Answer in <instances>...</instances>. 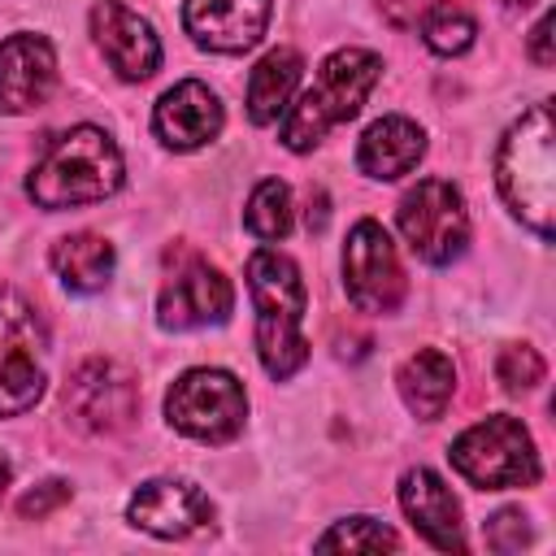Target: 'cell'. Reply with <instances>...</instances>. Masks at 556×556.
Wrapping results in <instances>:
<instances>
[{
    "label": "cell",
    "instance_id": "obj_1",
    "mask_svg": "<svg viewBox=\"0 0 556 556\" xmlns=\"http://www.w3.org/2000/svg\"><path fill=\"white\" fill-rule=\"evenodd\" d=\"M122 178H126V165L113 135L100 126H70L35 161L26 178V195L39 208L61 213V208H83L117 195Z\"/></svg>",
    "mask_w": 556,
    "mask_h": 556
},
{
    "label": "cell",
    "instance_id": "obj_2",
    "mask_svg": "<svg viewBox=\"0 0 556 556\" xmlns=\"http://www.w3.org/2000/svg\"><path fill=\"white\" fill-rule=\"evenodd\" d=\"M243 274L256 308V356L274 382H287L308 361V339H304L308 291L300 265L274 248H256Z\"/></svg>",
    "mask_w": 556,
    "mask_h": 556
},
{
    "label": "cell",
    "instance_id": "obj_3",
    "mask_svg": "<svg viewBox=\"0 0 556 556\" xmlns=\"http://www.w3.org/2000/svg\"><path fill=\"white\" fill-rule=\"evenodd\" d=\"M495 182L513 217L530 226L539 239H552L556 213V161H552V104H530L495 152Z\"/></svg>",
    "mask_w": 556,
    "mask_h": 556
},
{
    "label": "cell",
    "instance_id": "obj_4",
    "mask_svg": "<svg viewBox=\"0 0 556 556\" xmlns=\"http://www.w3.org/2000/svg\"><path fill=\"white\" fill-rule=\"evenodd\" d=\"M382 78V56L369 48H339L330 52L313 83L300 91V100L291 104L287 122H282V148L287 152H313L334 126L352 122L365 104V96L374 91V83Z\"/></svg>",
    "mask_w": 556,
    "mask_h": 556
},
{
    "label": "cell",
    "instance_id": "obj_5",
    "mask_svg": "<svg viewBox=\"0 0 556 556\" xmlns=\"http://www.w3.org/2000/svg\"><path fill=\"white\" fill-rule=\"evenodd\" d=\"M447 460L452 469L478 486V491H513V486H534L543 465H539V452H534V439L530 430L508 417V413H495V417H482L473 421L469 430H460L447 447Z\"/></svg>",
    "mask_w": 556,
    "mask_h": 556
},
{
    "label": "cell",
    "instance_id": "obj_6",
    "mask_svg": "<svg viewBox=\"0 0 556 556\" xmlns=\"http://www.w3.org/2000/svg\"><path fill=\"white\" fill-rule=\"evenodd\" d=\"M43 348L48 330L35 304L17 287L0 282V417H22L43 400Z\"/></svg>",
    "mask_w": 556,
    "mask_h": 556
},
{
    "label": "cell",
    "instance_id": "obj_7",
    "mask_svg": "<svg viewBox=\"0 0 556 556\" xmlns=\"http://www.w3.org/2000/svg\"><path fill=\"white\" fill-rule=\"evenodd\" d=\"M248 395L230 369H187L165 391V421L195 443H230L243 430Z\"/></svg>",
    "mask_w": 556,
    "mask_h": 556
},
{
    "label": "cell",
    "instance_id": "obj_8",
    "mask_svg": "<svg viewBox=\"0 0 556 556\" xmlns=\"http://www.w3.org/2000/svg\"><path fill=\"white\" fill-rule=\"evenodd\" d=\"M395 222L408 252L426 265H452L469 243L465 195L447 178H421L417 187H408L395 208Z\"/></svg>",
    "mask_w": 556,
    "mask_h": 556
},
{
    "label": "cell",
    "instance_id": "obj_9",
    "mask_svg": "<svg viewBox=\"0 0 556 556\" xmlns=\"http://www.w3.org/2000/svg\"><path fill=\"white\" fill-rule=\"evenodd\" d=\"M343 291H348L352 308L374 313V317H387V313H395L404 304V291H408L404 265L395 256L391 235L374 217H361L348 230V243H343Z\"/></svg>",
    "mask_w": 556,
    "mask_h": 556
},
{
    "label": "cell",
    "instance_id": "obj_10",
    "mask_svg": "<svg viewBox=\"0 0 556 556\" xmlns=\"http://www.w3.org/2000/svg\"><path fill=\"white\" fill-rule=\"evenodd\" d=\"M61 404H65V413L78 430L117 434L139 413V387H135L126 365H117L109 356H91L70 374Z\"/></svg>",
    "mask_w": 556,
    "mask_h": 556
},
{
    "label": "cell",
    "instance_id": "obj_11",
    "mask_svg": "<svg viewBox=\"0 0 556 556\" xmlns=\"http://www.w3.org/2000/svg\"><path fill=\"white\" fill-rule=\"evenodd\" d=\"M235 308V287L230 278L208 265L204 256H182L156 295V321L165 330H204V326H222Z\"/></svg>",
    "mask_w": 556,
    "mask_h": 556
},
{
    "label": "cell",
    "instance_id": "obj_12",
    "mask_svg": "<svg viewBox=\"0 0 556 556\" xmlns=\"http://www.w3.org/2000/svg\"><path fill=\"white\" fill-rule=\"evenodd\" d=\"M126 521L152 539H187L213 526V504L195 482L182 478H148L126 500Z\"/></svg>",
    "mask_w": 556,
    "mask_h": 556
},
{
    "label": "cell",
    "instance_id": "obj_13",
    "mask_svg": "<svg viewBox=\"0 0 556 556\" xmlns=\"http://www.w3.org/2000/svg\"><path fill=\"white\" fill-rule=\"evenodd\" d=\"M91 35H96V48L104 52L109 70L122 83H143L161 70V39H156L152 22L139 17L135 9H126L122 0H100L91 9Z\"/></svg>",
    "mask_w": 556,
    "mask_h": 556
},
{
    "label": "cell",
    "instance_id": "obj_14",
    "mask_svg": "<svg viewBox=\"0 0 556 556\" xmlns=\"http://www.w3.org/2000/svg\"><path fill=\"white\" fill-rule=\"evenodd\" d=\"M269 13H274V0H187L182 26L200 48L239 56L261 43Z\"/></svg>",
    "mask_w": 556,
    "mask_h": 556
},
{
    "label": "cell",
    "instance_id": "obj_15",
    "mask_svg": "<svg viewBox=\"0 0 556 556\" xmlns=\"http://www.w3.org/2000/svg\"><path fill=\"white\" fill-rule=\"evenodd\" d=\"M56 87V48L43 35L17 30L0 39V113H30Z\"/></svg>",
    "mask_w": 556,
    "mask_h": 556
},
{
    "label": "cell",
    "instance_id": "obj_16",
    "mask_svg": "<svg viewBox=\"0 0 556 556\" xmlns=\"http://www.w3.org/2000/svg\"><path fill=\"white\" fill-rule=\"evenodd\" d=\"M222 122H226L222 100L195 78L174 83L152 109V135L174 152H195L213 143L222 135Z\"/></svg>",
    "mask_w": 556,
    "mask_h": 556
},
{
    "label": "cell",
    "instance_id": "obj_17",
    "mask_svg": "<svg viewBox=\"0 0 556 556\" xmlns=\"http://www.w3.org/2000/svg\"><path fill=\"white\" fill-rule=\"evenodd\" d=\"M400 508L434 552H465L460 500L434 469H408L400 478Z\"/></svg>",
    "mask_w": 556,
    "mask_h": 556
},
{
    "label": "cell",
    "instance_id": "obj_18",
    "mask_svg": "<svg viewBox=\"0 0 556 556\" xmlns=\"http://www.w3.org/2000/svg\"><path fill=\"white\" fill-rule=\"evenodd\" d=\"M421 156H426V130L413 117H400V113L378 117L356 143V169L365 178H378V182L413 174Z\"/></svg>",
    "mask_w": 556,
    "mask_h": 556
},
{
    "label": "cell",
    "instance_id": "obj_19",
    "mask_svg": "<svg viewBox=\"0 0 556 556\" xmlns=\"http://www.w3.org/2000/svg\"><path fill=\"white\" fill-rule=\"evenodd\" d=\"M395 387H400V400L408 404V413L417 421H439L443 408L452 404V391H456V365L439 348H417L395 369Z\"/></svg>",
    "mask_w": 556,
    "mask_h": 556
},
{
    "label": "cell",
    "instance_id": "obj_20",
    "mask_svg": "<svg viewBox=\"0 0 556 556\" xmlns=\"http://www.w3.org/2000/svg\"><path fill=\"white\" fill-rule=\"evenodd\" d=\"M56 278L78 291V295H91V291H104L109 278H113V265H117V252L104 235H91V230H78V235H65L52 243L48 252Z\"/></svg>",
    "mask_w": 556,
    "mask_h": 556
},
{
    "label": "cell",
    "instance_id": "obj_21",
    "mask_svg": "<svg viewBox=\"0 0 556 556\" xmlns=\"http://www.w3.org/2000/svg\"><path fill=\"white\" fill-rule=\"evenodd\" d=\"M300 70H304V61H300L295 48H269L252 65V74H248V117H252V126L278 122V113L295 96Z\"/></svg>",
    "mask_w": 556,
    "mask_h": 556
},
{
    "label": "cell",
    "instance_id": "obj_22",
    "mask_svg": "<svg viewBox=\"0 0 556 556\" xmlns=\"http://www.w3.org/2000/svg\"><path fill=\"white\" fill-rule=\"evenodd\" d=\"M473 35H478V22L460 0H434L421 13V39L439 56H460L473 43Z\"/></svg>",
    "mask_w": 556,
    "mask_h": 556
},
{
    "label": "cell",
    "instance_id": "obj_23",
    "mask_svg": "<svg viewBox=\"0 0 556 556\" xmlns=\"http://www.w3.org/2000/svg\"><path fill=\"white\" fill-rule=\"evenodd\" d=\"M243 226L274 243V239H287L291 235V187L282 178H261L248 195V208H243Z\"/></svg>",
    "mask_w": 556,
    "mask_h": 556
},
{
    "label": "cell",
    "instance_id": "obj_24",
    "mask_svg": "<svg viewBox=\"0 0 556 556\" xmlns=\"http://www.w3.org/2000/svg\"><path fill=\"white\" fill-rule=\"evenodd\" d=\"M313 547L317 552H400V534L378 517H343Z\"/></svg>",
    "mask_w": 556,
    "mask_h": 556
},
{
    "label": "cell",
    "instance_id": "obj_25",
    "mask_svg": "<svg viewBox=\"0 0 556 556\" xmlns=\"http://www.w3.org/2000/svg\"><path fill=\"white\" fill-rule=\"evenodd\" d=\"M495 378L508 395H521L530 391L534 382H543V356L530 348V343H508L500 356H495Z\"/></svg>",
    "mask_w": 556,
    "mask_h": 556
},
{
    "label": "cell",
    "instance_id": "obj_26",
    "mask_svg": "<svg viewBox=\"0 0 556 556\" xmlns=\"http://www.w3.org/2000/svg\"><path fill=\"white\" fill-rule=\"evenodd\" d=\"M486 547L491 552H500V556H508V552H521L530 539H534V530H530V517L521 513V508H500L491 521H486Z\"/></svg>",
    "mask_w": 556,
    "mask_h": 556
},
{
    "label": "cell",
    "instance_id": "obj_27",
    "mask_svg": "<svg viewBox=\"0 0 556 556\" xmlns=\"http://www.w3.org/2000/svg\"><path fill=\"white\" fill-rule=\"evenodd\" d=\"M70 495H74V491H70V482H65V478H48V482H39L35 491H26V495L17 500V513H22L26 521H39V517L56 513Z\"/></svg>",
    "mask_w": 556,
    "mask_h": 556
},
{
    "label": "cell",
    "instance_id": "obj_28",
    "mask_svg": "<svg viewBox=\"0 0 556 556\" xmlns=\"http://www.w3.org/2000/svg\"><path fill=\"white\" fill-rule=\"evenodd\" d=\"M526 52H530V61L534 65H552L556 56H552V13H543L539 22H534V30H530V39H526Z\"/></svg>",
    "mask_w": 556,
    "mask_h": 556
},
{
    "label": "cell",
    "instance_id": "obj_29",
    "mask_svg": "<svg viewBox=\"0 0 556 556\" xmlns=\"http://www.w3.org/2000/svg\"><path fill=\"white\" fill-rule=\"evenodd\" d=\"M9 478H13V465H9V456L0 452V495L9 491Z\"/></svg>",
    "mask_w": 556,
    "mask_h": 556
}]
</instances>
